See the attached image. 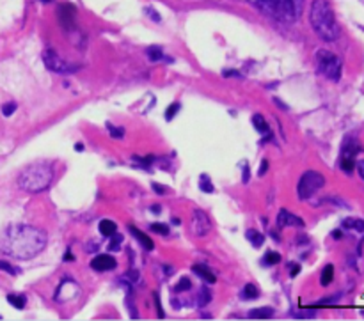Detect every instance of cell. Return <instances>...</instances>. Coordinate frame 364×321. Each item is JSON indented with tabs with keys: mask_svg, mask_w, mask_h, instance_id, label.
<instances>
[{
	"mask_svg": "<svg viewBox=\"0 0 364 321\" xmlns=\"http://www.w3.org/2000/svg\"><path fill=\"white\" fill-rule=\"evenodd\" d=\"M45 247V231L32 226H11L0 236V252L14 259H32Z\"/></svg>",
	"mask_w": 364,
	"mask_h": 321,
	"instance_id": "obj_1",
	"label": "cell"
},
{
	"mask_svg": "<svg viewBox=\"0 0 364 321\" xmlns=\"http://www.w3.org/2000/svg\"><path fill=\"white\" fill-rule=\"evenodd\" d=\"M309 18H311V25L315 32L323 41H334L338 38L340 28H338L333 7L327 0H313Z\"/></svg>",
	"mask_w": 364,
	"mask_h": 321,
	"instance_id": "obj_2",
	"label": "cell"
},
{
	"mask_svg": "<svg viewBox=\"0 0 364 321\" xmlns=\"http://www.w3.org/2000/svg\"><path fill=\"white\" fill-rule=\"evenodd\" d=\"M53 181V169L48 163H36V165L27 167L25 170H21V174L18 176V185L23 190L32 192H43L52 185Z\"/></svg>",
	"mask_w": 364,
	"mask_h": 321,
	"instance_id": "obj_3",
	"label": "cell"
},
{
	"mask_svg": "<svg viewBox=\"0 0 364 321\" xmlns=\"http://www.w3.org/2000/svg\"><path fill=\"white\" fill-rule=\"evenodd\" d=\"M258 9L279 21H294L301 14L304 0H249Z\"/></svg>",
	"mask_w": 364,
	"mask_h": 321,
	"instance_id": "obj_4",
	"label": "cell"
},
{
	"mask_svg": "<svg viewBox=\"0 0 364 321\" xmlns=\"http://www.w3.org/2000/svg\"><path fill=\"white\" fill-rule=\"evenodd\" d=\"M318 70L320 73L326 75L329 80L338 82L341 78V62L334 53L327 52V50H320L318 52Z\"/></svg>",
	"mask_w": 364,
	"mask_h": 321,
	"instance_id": "obj_5",
	"label": "cell"
},
{
	"mask_svg": "<svg viewBox=\"0 0 364 321\" xmlns=\"http://www.w3.org/2000/svg\"><path fill=\"white\" fill-rule=\"evenodd\" d=\"M323 183H326V178H323L322 174L315 173V170H309V173H306L304 176L301 178V181H299V197L309 199L315 192H318L320 188L323 187Z\"/></svg>",
	"mask_w": 364,
	"mask_h": 321,
	"instance_id": "obj_6",
	"label": "cell"
},
{
	"mask_svg": "<svg viewBox=\"0 0 364 321\" xmlns=\"http://www.w3.org/2000/svg\"><path fill=\"white\" fill-rule=\"evenodd\" d=\"M43 60H45L46 67L55 71V73H71V71H77V66H71V64L64 62L53 50H46L43 53Z\"/></svg>",
	"mask_w": 364,
	"mask_h": 321,
	"instance_id": "obj_7",
	"label": "cell"
},
{
	"mask_svg": "<svg viewBox=\"0 0 364 321\" xmlns=\"http://www.w3.org/2000/svg\"><path fill=\"white\" fill-rule=\"evenodd\" d=\"M210 227H212V224H210L208 215L201 212V210H196L194 215H192V233L196 236H205L210 231Z\"/></svg>",
	"mask_w": 364,
	"mask_h": 321,
	"instance_id": "obj_8",
	"label": "cell"
},
{
	"mask_svg": "<svg viewBox=\"0 0 364 321\" xmlns=\"http://www.w3.org/2000/svg\"><path fill=\"white\" fill-rule=\"evenodd\" d=\"M91 266H92V270H96V272H109V270L116 268L117 261L112 258V256L100 254L92 259Z\"/></svg>",
	"mask_w": 364,
	"mask_h": 321,
	"instance_id": "obj_9",
	"label": "cell"
},
{
	"mask_svg": "<svg viewBox=\"0 0 364 321\" xmlns=\"http://www.w3.org/2000/svg\"><path fill=\"white\" fill-rule=\"evenodd\" d=\"M77 291H78V286L73 283V281H71V279H64L63 284H60V286H59V290H57L55 298L59 302L71 300V298H73L75 295H77Z\"/></svg>",
	"mask_w": 364,
	"mask_h": 321,
	"instance_id": "obj_10",
	"label": "cell"
},
{
	"mask_svg": "<svg viewBox=\"0 0 364 321\" xmlns=\"http://www.w3.org/2000/svg\"><path fill=\"white\" fill-rule=\"evenodd\" d=\"M277 222H279V226H302V220L299 219V217H294L291 213H288L287 210H281V213L277 215Z\"/></svg>",
	"mask_w": 364,
	"mask_h": 321,
	"instance_id": "obj_11",
	"label": "cell"
},
{
	"mask_svg": "<svg viewBox=\"0 0 364 321\" xmlns=\"http://www.w3.org/2000/svg\"><path fill=\"white\" fill-rule=\"evenodd\" d=\"M130 233L134 234L135 240L141 241V245H142V247L146 249V251H153V247H155V245H153V240H151V238L146 236V234L142 233V231L135 229V227H130Z\"/></svg>",
	"mask_w": 364,
	"mask_h": 321,
	"instance_id": "obj_12",
	"label": "cell"
},
{
	"mask_svg": "<svg viewBox=\"0 0 364 321\" xmlns=\"http://www.w3.org/2000/svg\"><path fill=\"white\" fill-rule=\"evenodd\" d=\"M192 270H194V273H198V276L201 277V279L208 281V283H215V276H213V273L210 272L208 266L196 265V266H192Z\"/></svg>",
	"mask_w": 364,
	"mask_h": 321,
	"instance_id": "obj_13",
	"label": "cell"
},
{
	"mask_svg": "<svg viewBox=\"0 0 364 321\" xmlns=\"http://www.w3.org/2000/svg\"><path fill=\"white\" fill-rule=\"evenodd\" d=\"M355 153L358 151H345L343 153V156H341V167H343L345 170H347V173H350L352 169H354V156H355Z\"/></svg>",
	"mask_w": 364,
	"mask_h": 321,
	"instance_id": "obj_14",
	"label": "cell"
},
{
	"mask_svg": "<svg viewBox=\"0 0 364 321\" xmlns=\"http://www.w3.org/2000/svg\"><path fill=\"white\" fill-rule=\"evenodd\" d=\"M116 229L117 226L112 220H102V222H100V233H102L103 236H112V234L116 233Z\"/></svg>",
	"mask_w": 364,
	"mask_h": 321,
	"instance_id": "obj_15",
	"label": "cell"
},
{
	"mask_svg": "<svg viewBox=\"0 0 364 321\" xmlns=\"http://www.w3.org/2000/svg\"><path fill=\"white\" fill-rule=\"evenodd\" d=\"M73 14H75V11H73V7L71 6H63L60 7V21H63L64 25H70L71 21V18H73Z\"/></svg>",
	"mask_w": 364,
	"mask_h": 321,
	"instance_id": "obj_16",
	"label": "cell"
},
{
	"mask_svg": "<svg viewBox=\"0 0 364 321\" xmlns=\"http://www.w3.org/2000/svg\"><path fill=\"white\" fill-rule=\"evenodd\" d=\"M259 293H258V288L255 286V284H247V286L244 288V291H242V298L244 300H252V298H258Z\"/></svg>",
	"mask_w": 364,
	"mask_h": 321,
	"instance_id": "obj_17",
	"label": "cell"
},
{
	"mask_svg": "<svg viewBox=\"0 0 364 321\" xmlns=\"http://www.w3.org/2000/svg\"><path fill=\"white\" fill-rule=\"evenodd\" d=\"M247 240L251 241L255 247H262L263 241H265V236H263L262 233H258V231H249L247 233Z\"/></svg>",
	"mask_w": 364,
	"mask_h": 321,
	"instance_id": "obj_18",
	"label": "cell"
},
{
	"mask_svg": "<svg viewBox=\"0 0 364 321\" xmlns=\"http://www.w3.org/2000/svg\"><path fill=\"white\" fill-rule=\"evenodd\" d=\"M333 277H334L333 265H327L326 270H323V272H322V279H320L322 286H329V284L333 283Z\"/></svg>",
	"mask_w": 364,
	"mask_h": 321,
	"instance_id": "obj_19",
	"label": "cell"
},
{
	"mask_svg": "<svg viewBox=\"0 0 364 321\" xmlns=\"http://www.w3.org/2000/svg\"><path fill=\"white\" fill-rule=\"evenodd\" d=\"M270 316H274V311L272 309H267V308L255 309V311L249 312V318H270Z\"/></svg>",
	"mask_w": 364,
	"mask_h": 321,
	"instance_id": "obj_20",
	"label": "cell"
},
{
	"mask_svg": "<svg viewBox=\"0 0 364 321\" xmlns=\"http://www.w3.org/2000/svg\"><path fill=\"white\" fill-rule=\"evenodd\" d=\"M252 124H255V128L258 131H262V134H265V131H269V124L265 123V119H263L259 114H256L255 117H252Z\"/></svg>",
	"mask_w": 364,
	"mask_h": 321,
	"instance_id": "obj_21",
	"label": "cell"
},
{
	"mask_svg": "<svg viewBox=\"0 0 364 321\" xmlns=\"http://www.w3.org/2000/svg\"><path fill=\"white\" fill-rule=\"evenodd\" d=\"M7 302L13 304L16 309L25 308V297H21V295H9V297H7Z\"/></svg>",
	"mask_w": 364,
	"mask_h": 321,
	"instance_id": "obj_22",
	"label": "cell"
},
{
	"mask_svg": "<svg viewBox=\"0 0 364 321\" xmlns=\"http://www.w3.org/2000/svg\"><path fill=\"white\" fill-rule=\"evenodd\" d=\"M210 300H212V295H210L208 288H201V293H199L198 304L201 305V308H205L206 304H210Z\"/></svg>",
	"mask_w": 364,
	"mask_h": 321,
	"instance_id": "obj_23",
	"label": "cell"
},
{
	"mask_svg": "<svg viewBox=\"0 0 364 321\" xmlns=\"http://www.w3.org/2000/svg\"><path fill=\"white\" fill-rule=\"evenodd\" d=\"M199 187H201V190L206 192V194H212L213 192L212 181H210L206 176H201V183H199Z\"/></svg>",
	"mask_w": 364,
	"mask_h": 321,
	"instance_id": "obj_24",
	"label": "cell"
},
{
	"mask_svg": "<svg viewBox=\"0 0 364 321\" xmlns=\"http://www.w3.org/2000/svg\"><path fill=\"white\" fill-rule=\"evenodd\" d=\"M148 57L151 60H160L164 57V53H162V50L159 48V46H153V48L148 50Z\"/></svg>",
	"mask_w": 364,
	"mask_h": 321,
	"instance_id": "obj_25",
	"label": "cell"
},
{
	"mask_svg": "<svg viewBox=\"0 0 364 321\" xmlns=\"http://www.w3.org/2000/svg\"><path fill=\"white\" fill-rule=\"evenodd\" d=\"M110 238H112V240H110V244H109V251H117V249H119L121 240H123V236H119V234L114 233Z\"/></svg>",
	"mask_w": 364,
	"mask_h": 321,
	"instance_id": "obj_26",
	"label": "cell"
},
{
	"mask_svg": "<svg viewBox=\"0 0 364 321\" xmlns=\"http://www.w3.org/2000/svg\"><path fill=\"white\" fill-rule=\"evenodd\" d=\"M180 109H181L180 103H173V105H171L169 109H167V112H166V117H167V119H173V117L176 116L178 110H180Z\"/></svg>",
	"mask_w": 364,
	"mask_h": 321,
	"instance_id": "obj_27",
	"label": "cell"
},
{
	"mask_svg": "<svg viewBox=\"0 0 364 321\" xmlns=\"http://www.w3.org/2000/svg\"><path fill=\"white\" fill-rule=\"evenodd\" d=\"M281 261V256L276 254V252H269L265 258V263L267 265H276V263Z\"/></svg>",
	"mask_w": 364,
	"mask_h": 321,
	"instance_id": "obj_28",
	"label": "cell"
},
{
	"mask_svg": "<svg viewBox=\"0 0 364 321\" xmlns=\"http://www.w3.org/2000/svg\"><path fill=\"white\" fill-rule=\"evenodd\" d=\"M14 110H16V105H14V103H7V105L2 107V114H4V116H7V117L13 116Z\"/></svg>",
	"mask_w": 364,
	"mask_h": 321,
	"instance_id": "obj_29",
	"label": "cell"
},
{
	"mask_svg": "<svg viewBox=\"0 0 364 321\" xmlns=\"http://www.w3.org/2000/svg\"><path fill=\"white\" fill-rule=\"evenodd\" d=\"M191 290V281L187 279V277H183V279L180 281V284L176 286V291H187Z\"/></svg>",
	"mask_w": 364,
	"mask_h": 321,
	"instance_id": "obj_30",
	"label": "cell"
},
{
	"mask_svg": "<svg viewBox=\"0 0 364 321\" xmlns=\"http://www.w3.org/2000/svg\"><path fill=\"white\" fill-rule=\"evenodd\" d=\"M151 229L155 231V233H160V234H169V229H167V226H162V224H153Z\"/></svg>",
	"mask_w": 364,
	"mask_h": 321,
	"instance_id": "obj_31",
	"label": "cell"
},
{
	"mask_svg": "<svg viewBox=\"0 0 364 321\" xmlns=\"http://www.w3.org/2000/svg\"><path fill=\"white\" fill-rule=\"evenodd\" d=\"M109 131H110V135L116 138H121L124 135V131L121 130V128H114V126H110V124H109Z\"/></svg>",
	"mask_w": 364,
	"mask_h": 321,
	"instance_id": "obj_32",
	"label": "cell"
},
{
	"mask_svg": "<svg viewBox=\"0 0 364 321\" xmlns=\"http://www.w3.org/2000/svg\"><path fill=\"white\" fill-rule=\"evenodd\" d=\"M345 226H347V227H358L359 231H363L361 220H345Z\"/></svg>",
	"mask_w": 364,
	"mask_h": 321,
	"instance_id": "obj_33",
	"label": "cell"
},
{
	"mask_svg": "<svg viewBox=\"0 0 364 321\" xmlns=\"http://www.w3.org/2000/svg\"><path fill=\"white\" fill-rule=\"evenodd\" d=\"M0 270H6V272H9V273H18V270H14L13 266L6 261H0Z\"/></svg>",
	"mask_w": 364,
	"mask_h": 321,
	"instance_id": "obj_34",
	"label": "cell"
},
{
	"mask_svg": "<svg viewBox=\"0 0 364 321\" xmlns=\"http://www.w3.org/2000/svg\"><path fill=\"white\" fill-rule=\"evenodd\" d=\"M297 318H313V316H315V312H297Z\"/></svg>",
	"mask_w": 364,
	"mask_h": 321,
	"instance_id": "obj_35",
	"label": "cell"
},
{
	"mask_svg": "<svg viewBox=\"0 0 364 321\" xmlns=\"http://www.w3.org/2000/svg\"><path fill=\"white\" fill-rule=\"evenodd\" d=\"M267 169H269V162H267V160H263V162H262V169H259V173H258L259 176H263Z\"/></svg>",
	"mask_w": 364,
	"mask_h": 321,
	"instance_id": "obj_36",
	"label": "cell"
},
{
	"mask_svg": "<svg viewBox=\"0 0 364 321\" xmlns=\"http://www.w3.org/2000/svg\"><path fill=\"white\" fill-rule=\"evenodd\" d=\"M299 272H301V266H299V265H295V266H294V268H291V276H294V277H295V276H297V273H299Z\"/></svg>",
	"mask_w": 364,
	"mask_h": 321,
	"instance_id": "obj_37",
	"label": "cell"
},
{
	"mask_svg": "<svg viewBox=\"0 0 364 321\" xmlns=\"http://www.w3.org/2000/svg\"><path fill=\"white\" fill-rule=\"evenodd\" d=\"M153 188H155V190L159 192V194H164V192H166V188L160 187V185H153Z\"/></svg>",
	"mask_w": 364,
	"mask_h": 321,
	"instance_id": "obj_38",
	"label": "cell"
},
{
	"mask_svg": "<svg viewBox=\"0 0 364 321\" xmlns=\"http://www.w3.org/2000/svg\"><path fill=\"white\" fill-rule=\"evenodd\" d=\"M75 149H77V151H84V144H80V142H78V144H75Z\"/></svg>",
	"mask_w": 364,
	"mask_h": 321,
	"instance_id": "obj_39",
	"label": "cell"
},
{
	"mask_svg": "<svg viewBox=\"0 0 364 321\" xmlns=\"http://www.w3.org/2000/svg\"><path fill=\"white\" fill-rule=\"evenodd\" d=\"M244 181H249V167H245L244 170Z\"/></svg>",
	"mask_w": 364,
	"mask_h": 321,
	"instance_id": "obj_40",
	"label": "cell"
},
{
	"mask_svg": "<svg viewBox=\"0 0 364 321\" xmlns=\"http://www.w3.org/2000/svg\"><path fill=\"white\" fill-rule=\"evenodd\" d=\"M151 212H155V213H160V206H153V208H151Z\"/></svg>",
	"mask_w": 364,
	"mask_h": 321,
	"instance_id": "obj_41",
	"label": "cell"
}]
</instances>
